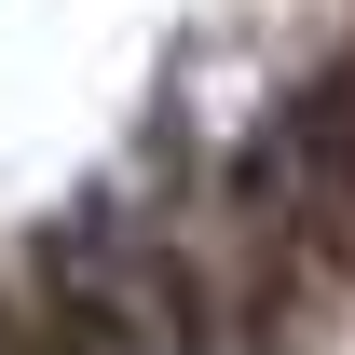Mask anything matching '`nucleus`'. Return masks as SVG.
<instances>
[{
    "label": "nucleus",
    "mask_w": 355,
    "mask_h": 355,
    "mask_svg": "<svg viewBox=\"0 0 355 355\" xmlns=\"http://www.w3.org/2000/svg\"><path fill=\"white\" fill-rule=\"evenodd\" d=\"M355 328V0H0V355H328Z\"/></svg>",
    "instance_id": "f257e3e1"
}]
</instances>
